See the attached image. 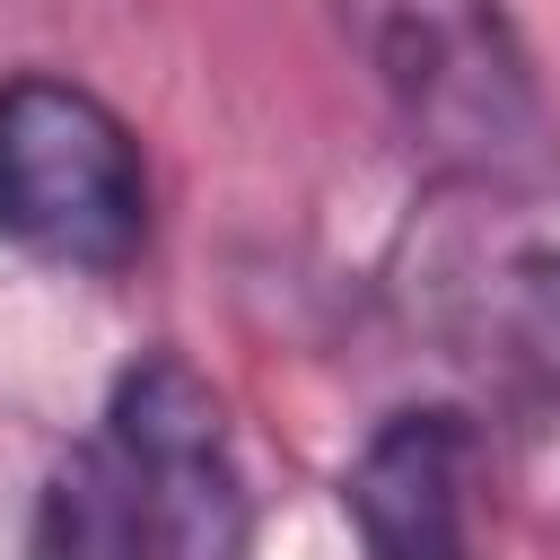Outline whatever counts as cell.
I'll list each match as a JSON object with an SVG mask.
<instances>
[{
  "mask_svg": "<svg viewBox=\"0 0 560 560\" xmlns=\"http://www.w3.org/2000/svg\"><path fill=\"white\" fill-rule=\"evenodd\" d=\"M385 298L490 402L560 420V158L429 175L385 245Z\"/></svg>",
  "mask_w": 560,
  "mask_h": 560,
  "instance_id": "cell-1",
  "label": "cell"
},
{
  "mask_svg": "<svg viewBox=\"0 0 560 560\" xmlns=\"http://www.w3.org/2000/svg\"><path fill=\"white\" fill-rule=\"evenodd\" d=\"M324 18L429 175H516L560 158V122L508 0H324Z\"/></svg>",
  "mask_w": 560,
  "mask_h": 560,
  "instance_id": "cell-2",
  "label": "cell"
},
{
  "mask_svg": "<svg viewBox=\"0 0 560 560\" xmlns=\"http://www.w3.org/2000/svg\"><path fill=\"white\" fill-rule=\"evenodd\" d=\"M158 184L131 114L70 70L0 79V245L70 280H122L149 254Z\"/></svg>",
  "mask_w": 560,
  "mask_h": 560,
  "instance_id": "cell-3",
  "label": "cell"
},
{
  "mask_svg": "<svg viewBox=\"0 0 560 560\" xmlns=\"http://www.w3.org/2000/svg\"><path fill=\"white\" fill-rule=\"evenodd\" d=\"M96 438L122 464L149 560H254V490L236 464V429L219 385L184 350H140L105 385Z\"/></svg>",
  "mask_w": 560,
  "mask_h": 560,
  "instance_id": "cell-4",
  "label": "cell"
},
{
  "mask_svg": "<svg viewBox=\"0 0 560 560\" xmlns=\"http://www.w3.org/2000/svg\"><path fill=\"white\" fill-rule=\"evenodd\" d=\"M490 438L464 402H394L341 464V516L359 560H481Z\"/></svg>",
  "mask_w": 560,
  "mask_h": 560,
  "instance_id": "cell-5",
  "label": "cell"
}]
</instances>
